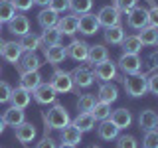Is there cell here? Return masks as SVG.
Wrapping results in <instances>:
<instances>
[{
  "mask_svg": "<svg viewBox=\"0 0 158 148\" xmlns=\"http://www.w3.org/2000/svg\"><path fill=\"white\" fill-rule=\"evenodd\" d=\"M42 117H44V130H46V134L49 130H61L65 125L71 122L67 109L63 105H59V103H53V107L49 111H46Z\"/></svg>",
  "mask_w": 158,
  "mask_h": 148,
  "instance_id": "obj_1",
  "label": "cell"
},
{
  "mask_svg": "<svg viewBox=\"0 0 158 148\" xmlns=\"http://www.w3.org/2000/svg\"><path fill=\"white\" fill-rule=\"evenodd\" d=\"M123 85H125V91L127 95L131 97H144L146 91H148V81H146V75L144 73H132V75H125L123 79Z\"/></svg>",
  "mask_w": 158,
  "mask_h": 148,
  "instance_id": "obj_2",
  "label": "cell"
},
{
  "mask_svg": "<svg viewBox=\"0 0 158 148\" xmlns=\"http://www.w3.org/2000/svg\"><path fill=\"white\" fill-rule=\"evenodd\" d=\"M95 81H101V83H111L113 79L118 75V69H117V63L111 61V59H105V61L97 63L95 65Z\"/></svg>",
  "mask_w": 158,
  "mask_h": 148,
  "instance_id": "obj_3",
  "label": "cell"
},
{
  "mask_svg": "<svg viewBox=\"0 0 158 148\" xmlns=\"http://www.w3.org/2000/svg\"><path fill=\"white\" fill-rule=\"evenodd\" d=\"M49 83H52L53 89H56L57 95L59 93H69V91H73V87H75L73 85V79H71V73L61 71V69H56V71H53Z\"/></svg>",
  "mask_w": 158,
  "mask_h": 148,
  "instance_id": "obj_4",
  "label": "cell"
},
{
  "mask_svg": "<svg viewBox=\"0 0 158 148\" xmlns=\"http://www.w3.org/2000/svg\"><path fill=\"white\" fill-rule=\"evenodd\" d=\"M142 67V61L136 53H123L117 61V69H121L125 75H132V73H138Z\"/></svg>",
  "mask_w": 158,
  "mask_h": 148,
  "instance_id": "obj_5",
  "label": "cell"
},
{
  "mask_svg": "<svg viewBox=\"0 0 158 148\" xmlns=\"http://www.w3.org/2000/svg\"><path fill=\"white\" fill-rule=\"evenodd\" d=\"M34 99H36V103H40V105H53L57 99V93L56 89L52 87V83H40V85L34 89Z\"/></svg>",
  "mask_w": 158,
  "mask_h": 148,
  "instance_id": "obj_6",
  "label": "cell"
},
{
  "mask_svg": "<svg viewBox=\"0 0 158 148\" xmlns=\"http://www.w3.org/2000/svg\"><path fill=\"white\" fill-rule=\"evenodd\" d=\"M121 12L113 6H103L101 10H99L97 14V20H99V26L103 28H111V26H117V24H121Z\"/></svg>",
  "mask_w": 158,
  "mask_h": 148,
  "instance_id": "obj_7",
  "label": "cell"
},
{
  "mask_svg": "<svg viewBox=\"0 0 158 148\" xmlns=\"http://www.w3.org/2000/svg\"><path fill=\"white\" fill-rule=\"evenodd\" d=\"M127 24L132 30H142L148 26V10L142 6H135L131 12H127Z\"/></svg>",
  "mask_w": 158,
  "mask_h": 148,
  "instance_id": "obj_8",
  "label": "cell"
},
{
  "mask_svg": "<svg viewBox=\"0 0 158 148\" xmlns=\"http://www.w3.org/2000/svg\"><path fill=\"white\" fill-rule=\"evenodd\" d=\"M40 67H42V59L38 57L36 51L22 53L20 61L16 63V69H18L20 75H22V73H28V71H40Z\"/></svg>",
  "mask_w": 158,
  "mask_h": 148,
  "instance_id": "obj_9",
  "label": "cell"
},
{
  "mask_svg": "<svg viewBox=\"0 0 158 148\" xmlns=\"http://www.w3.org/2000/svg\"><path fill=\"white\" fill-rule=\"evenodd\" d=\"M67 57H71L73 61H87L89 56V43L83 39H71V43L65 47Z\"/></svg>",
  "mask_w": 158,
  "mask_h": 148,
  "instance_id": "obj_10",
  "label": "cell"
},
{
  "mask_svg": "<svg viewBox=\"0 0 158 148\" xmlns=\"http://www.w3.org/2000/svg\"><path fill=\"white\" fill-rule=\"evenodd\" d=\"M71 79H73V85L77 89H87L93 85V81H95V75H93L91 69H87L85 65L81 67H75L71 71Z\"/></svg>",
  "mask_w": 158,
  "mask_h": 148,
  "instance_id": "obj_11",
  "label": "cell"
},
{
  "mask_svg": "<svg viewBox=\"0 0 158 148\" xmlns=\"http://www.w3.org/2000/svg\"><path fill=\"white\" fill-rule=\"evenodd\" d=\"M99 20L95 14H91V12H87V14H81L79 16V28H77V32H81L83 36H95V34L99 32Z\"/></svg>",
  "mask_w": 158,
  "mask_h": 148,
  "instance_id": "obj_12",
  "label": "cell"
},
{
  "mask_svg": "<svg viewBox=\"0 0 158 148\" xmlns=\"http://www.w3.org/2000/svg\"><path fill=\"white\" fill-rule=\"evenodd\" d=\"M8 32L14 34V36H18V38L26 36L30 32V20L24 16V14H16V16L8 22Z\"/></svg>",
  "mask_w": 158,
  "mask_h": 148,
  "instance_id": "obj_13",
  "label": "cell"
},
{
  "mask_svg": "<svg viewBox=\"0 0 158 148\" xmlns=\"http://www.w3.org/2000/svg\"><path fill=\"white\" fill-rule=\"evenodd\" d=\"M79 28V16L77 14H67L57 20V30L61 32V36H73Z\"/></svg>",
  "mask_w": 158,
  "mask_h": 148,
  "instance_id": "obj_14",
  "label": "cell"
},
{
  "mask_svg": "<svg viewBox=\"0 0 158 148\" xmlns=\"http://www.w3.org/2000/svg\"><path fill=\"white\" fill-rule=\"evenodd\" d=\"M14 134H16V138L22 142V144H30V142L36 138L38 130H36V126H34L32 122H26V121H24L22 125H18L16 128H14Z\"/></svg>",
  "mask_w": 158,
  "mask_h": 148,
  "instance_id": "obj_15",
  "label": "cell"
},
{
  "mask_svg": "<svg viewBox=\"0 0 158 148\" xmlns=\"http://www.w3.org/2000/svg\"><path fill=\"white\" fill-rule=\"evenodd\" d=\"M2 118H4V122H6V126L16 128L18 125H22V122L26 121V113H24V109H18V107L10 105L6 111H4Z\"/></svg>",
  "mask_w": 158,
  "mask_h": 148,
  "instance_id": "obj_16",
  "label": "cell"
},
{
  "mask_svg": "<svg viewBox=\"0 0 158 148\" xmlns=\"http://www.w3.org/2000/svg\"><path fill=\"white\" fill-rule=\"evenodd\" d=\"M44 57H46L48 63H52V65H57V63H61L63 59L67 57V53H65V47H63L61 43H56V46L44 47Z\"/></svg>",
  "mask_w": 158,
  "mask_h": 148,
  "instance_id": "obj_17",
  "label": "cell"
},
{
  "mask_svg": "<svg viewBox=\"0 0 158 148\" xmlns=\"http://www.w3.org/2000/svg\"><path fill=\"white\" fill-rule=\"evenodd\" d=\"M138 126L142 130H154L158 128V113L152 111V109H144L138 115Z\"/></svg>",
  "mask_w": 158,
  "mask_h": 148,
  "instance_id": "obj_18",
  "label": "cell"
},
{
  "mask_svg": "<svg viewBox=\"0 0 158 148\" xmlns=\"http://www.w3.org/2000/svg\"><path fill=\"white\" fill-rule=\"evenodd\" d=\"M59 132H61V142H65V144H73V146H77L79 142H81V138H83V132L79 130V128L73 125V122L65 125Z\"/></svg>",
  "mask_w": 158,
  "mask_h": 148,
  "instance_id": "obj_19",
  "label": "cell"
},
{
  "mask_svg": "<svg viewBox=\"0 0 158 148\" xmlns=\"http://www.w3.org/2000/svg\"><path fill=\"white\" fill-rule=\"evenodd\" d=\"M22 47H20V43L18 42H6L4 43V47H2V56L4 59H6L8 63H12V65H16V63L20 61V57H22Z\"/></svg>",
  "mask_w": 158,
  "mask_h": 148,
  "instance_id": "obj_20",
  "label": "cell"
},
{
  "mask_svg": "<svg viewBox=\"0 0 158 148\" xmlns=\"http://www.w3.org/2000/svg\"><path fill=\"white\" fill-rule=\"evenodd\" d=\"M111 122L115 125L118 130H123V128H128L132 122V115L128 109H117V111H111Z\"/></svg>",
  "mask_w": 158,
  "mask_h": 148,
  "instance_id": "obj_21",
  "label": "cell"
},
{
  "mask_svg": "<svg viewBox=\"0 0 158 148\" xmlns=\"http://www.w3.org/2000/svg\"><path fill=\"white\" fill-rule=\"evenodd\" d=\"M30 99H32V93L18 85L16 89H12V95H10V101H8V103H12V107L26 109V107L30 105Z\"/></svg>",
  "mask_w": 158,
  "mask_h": 148,
  "instance_id": "obj_22",
  "label": "cell"
},
{
  "mask_svg": "<svg viewBox=\"0 0 158 148\" xmlns=\"http://www.w3.org/2000/svg\"><path fill=\"white\" fill-rule=\"evenodd\" d=\"M97 136L101 140H115L118 136V128L111 122V118H105V121H99L97 126Z\"/></svg>",
  "mask_w": 158,
  "mask_h": 148,
  "instance_id": "obj_23",
  "label": "cell"
},
{
  "mask_svg": "<svg viewBox=\"0 0 158 148\" xmlns=\"http://www.w3.org/2000/svg\"><path fill=\"white\" fill-rule=\"evenodd\" d=\"M57 12H53L52 8H42L38 12V24L42 26V30H48V28H53V26H57Z\"/></svg>",
  "mask_w": 158,
  "mask_h": 148,
  "instance_id": "obj_24",
  "label": "cell"
},
{
  "mask_svg": "<svg viewBox=\"0 0 158 148\" xmlns=\"http://www.w3.org/2000/svg\"><path fill=\"white\" fill-rule=\"evenodd\" d=\"M40 83H42V73L40 71H28V73H22V75H20V87H24L30 93H32Z\"/></svg>",
  "mask_w": 158,
  "mask_h": 148,
  "instance_id": "obj_25",
  "label": "cell"
},
{
  "mask_svg": "<svg viewBox=\"0 0 158 148\" xmlns=\"http://www.w3.org/2000/svg\"><path fill=\"white\" fill-rule=\"evenodd\" d=\"M105 42L111 43V46H121V42L125 39V28L121 26V24H117V26H111V28H105Z\"/></svg>",
  "mask_w": 158,
  "mask_h": 148,
  "instance_id": "obj_26",
  "label": "cell"
},
{
  "mask_svg": "<svg viewBox=\"0 0 158 148\" xmlns=\"http://www.w3.org/2000/svg\"><path fill=\"white\" fill-rule=\"evenodd\" d=\"M109 59V49L103 46V43H95V46H89V56H87V61L97 65V63Z\"/></svg>",
  "mask_w": 158,
  "mask_h": 148,
  "instance_id": "obj_27",
  "label": "cell"
},
{
  "mask_svg": "<svg viewBox=\"0 0 158 148\" xmlns=\"http://www.w3.org/2000/svg\"><path fill=\"white\" fill-rule=\"evenodd\" d=\"M59 39H61V32L57 30V26L44 30L42 36H40V43H42V49H44V47H49V46H56V43H59Z\"/></svg>",
  "mask_w": 158,
  "mask_h": 148,
  "instance_id": "obj_28",
  "label": "cell"
},
{
  "mask_svg": "<svg viewBox=\"0 0 158 148\" xmlns=\"http://www.w3.org/2000/svg\"><path fill=\"white\" fill-rule=\"evenodd\" d=\"M97 99L99 101H105V103H115L118 99V89L113 85V83H103V85L99 87Z\"/></svg>",
  "mask_w": 158,
  "mask_h": 148,
  "instance_id": "obj_29",
  "label": "cell"
},
{
  "mask_svg": "<svg viewBox=\"0 0 158 148\" xmlns=\"http://www.w3.org/2000/svg\"><path fill=\"white\" fill-rule=\"evenodd\" d=\"M73 125H75L81 132H89L95 128V117L91 113H79V115L73 118Z\"/></svg>",
  "mask_w": 158,
  "mask_h": 148,
  "instance_id": "obj_30",
  "label": "cell"
},
{
  "mask_svg": "<svg viewBox=\"0 0 158 148\" xmlns=\"http://www.w3.org/2000/svg\"><path fill=\"white\" fill-rule=\"evenodd\" d=\"M18 43H20V47H22L24 53L36 51L38 47H42V43H40V36H36V34H32V32H28L26 36H22Z\"/></svg>",
  "mask_w": 158,
  "mask_h": 148,
  "instance_id": "obj_31",
  "label": "cell"
},
{
  "mask_svg": "<svg viewBox=\"0 0 158 148\" xmlns=\"http://www.w3.org/2000/svg\"><path fill=\"white\" fill-rule=\"evenodd\" d=\"M123 53H140L142 51V42L138 39V36H125V39L121 42Z\"/></svg>",
  "mask_w": 158,
  "mask_h": 148,
  "instance_id": "obj_32",
  "label": "cell"
},
{
  "mask_svg": "<svg viewBox=\"0 0 158 148\" xmlns=\"http://www.w3.org/2000/svg\"><path fill=\"white\" fill-rule=\"evenodd\" d=\"M136 36L142 42V46H156V42H158V28L144 26L140 32L136 34Z\"/></svg>",
  "mask_w": 158,
  "mask_h": 148,
  "instance_id": "obj_33",
  "label": "cell"
},
{
  "mask_svg": "<svg viewBox=\"0 0 158 148\" xmlns=\"http://www.w3.org/2000/svg\"><path fill=\"white\" fill-rule=\"evenodd\" d=\"M91 115L95 117V121H105V118H109L111 117V103H105V101H99L97 99Z\"/></svg>",
  "mask_w": 158,
  "mask_h": 148,
  "instance_id": "obj_34",
  "label": "cell"
},
{
  "mask_svg": "<svg viewBox=\"0 0 158 148\" xmlns=\"http://www.w3.org/2000/svg\"><path fill=\"white\" fill-rule=\"evenodd\" d=\"M14 16H16V8H14V4L10 2V0H0V22H10Z\"/></svg>",
  "mask_w": 158,
  "mask_h": 148,
  "instance_id": "obj_35",
  "label": "cell"
},
{
  "mask_svg": "<svg viewBox=\"0 0 158 148\" xmlns=\"http://www.w3.org/2000/svg\"><path fill=\"white\" fill-rule=\"evenodd\" d=\"M93 8V0H69V10L73 14H87Z\"/></svg>",
  "mask_w": 158,
  "mask_h": 148,
  "instance_id": "obj_36",
  "label": "cell"
},
{
  "mask_svg": "<svg viewBox=\"0 0 158 148\" xmlns=\"http://www.w3.org/2000/svg\"><path fill=\"white\" fill-rule=\"evenodd\" d=\"M95 103H97L95 95H91V93H85V95H81V97H79V101H77L79 113H91L93 107H95Z\"/></svg>",
  "mask_w": 158,
  "mask_h": 148,
  "instance_id": "obj_37",
  "label": "cell"
},
{
  "mask_svg": "<svg viewBox=\"0 0 158 148\" xmlns=\"http://www.w3.org/2000/svg\"><path fill=\"white\" fill-rule=\"evenodd\" d=\"M142 148H158V128H154V130H144Z\"/></svg>",
  "mask_w": 158,
  "mask_h": 148,
  "instance_id": "obj_38",
  "label": "cell"
},
{
  "mask_svg": "<svg viewBox=\"0 0 158 148\" xmlns=\"http://www.w3.org/2000/svg\"><path fill=\"white\" fill-rule=\"evenodd\" d=\"M115 140H117V148H138V142L132 134H121Z\"/></svg>",
  "mask_w": 158,
  "mask_h": 148,
  "instance_id": "obj_39",
  "label": "cell"
},
{
  "mask_svg": "<svg viewBox=\"0 0 158 148\" xmlns=\"http://www.w3.org/2000/svg\"><path fill=\"white\" fill-rule=\"evenodd\" d=\"M136 2L138 0H113V6H115L121 14H127L136 6Z\"/></svg>",
  "mask_w": 158,
  "mask_h": 148,
  "instance_id": "obj_40",
  "label": "cell"
},
{
  "mask_svg": "<svg viewBox=\"0 0 158 148\" xmlns=\"http://www.w3.org/2000/svg\"><path fill=\"white\" fill-rule=\"evenodd\" d=\"M48 8H52L53 12H65V10H69V0H49Z\"/></svg>",
  "mask_w": 158,
  "mask_h": 148,
  "instance_id": "obj_41",
  "label": "cell"
},
{
  "mask_svg": "<svg viewBox=\"0 0 158 148\" xmlns=\"http://www.w3.org/2000/svg\"><path fill=\"white\" fill-rule=\"evenodd\" d=\"M10 95H12V87L8 85L6 81H0V105L10 101Z\"/></svg>",
  "mask_w": 158,
  "mask_h": 148,
  "instance_id": "obj_42",
  "label": "cell"
},
{
  "mask_svg": "<svg viewBox=\"0 0 158 148\" xmlns=\"http://www.w3.org/2000/svg\"><path fill=\"white\" fill-rule=\"evenodd\" d=\"M14 4V8L20 10V12H28L30 8L34 6V0H10Z\"/></svg>",
  "mask_w": 158,
  "mask_h": 148,
  "instance_id": "obj_43",
  "label": "cell"
},
{
  "mask_svg": "<svg viewBox=\"0 0 158 148\" xmlns=\"http://www.w3.org/2000/svg\"><path fill=\"white\" fill-rule=\"evenodd\" d=\"M148 26L158 28V6L152 4V8L148 10Z\"/></svg>",
  "mask_w": 158,
  "mask_h": 148,
  "instance_id": "obj_44",
  "label": "cell"
},
{
  "mask_svg": "<svg viewBox=\"0 0 158 148\" xmlns=\"http://www.w3.org/2000/svg\"><path fill=\"white\" fill-rule=\"evenodd\" d=\"M146 81H148V91L158 95V71H154L150 77H146Z\"/></svg>",
  "mask_w": 158,
  "mask_h": 148,
  "instance_id": "obj_45",
  "label": "cell"
},
{
  "mask_svg": "<svg viewBox=\"0 0 158 148\" xmlns=\"http://www.w3.org/2000/svg\"><path fill=\"white\" fill-rule=\"evenodd\" d=\"M36 148H57V144H56V140H53V138H49V136L46 134V136H44L42 140L36 144Z\"/></svg>",
  "mask_w": 158,
  "mask_h": 148,
  "instance_id": "obj_46",
  "label": "cell"
},
{
  "mask_svg": "<svg viewBox=\"0 0 158 148\" xmlns=\"http://www.w3.org/2000/svg\"><path fill=\"white\" fill-rule=\"evenodd\" d=\"M148 61H152V63H150V65H152V69H154V67H158V53H152V56L148 57Z\"/></svg>",
  "mask_w": 158,
  "mask_h": 148,
  "instance_id": "obj_47",
  "label": "cell"
},
{
  "mask_svg": "<svg viewBox=\"0 0 158 148\" xmlns=\"http://www.w3.org/2000/svg\"><path fill=\"white\" fill-rule=\"evenodd\" d=\"M34 4H38V6H42V8H46L48 4H49V0H34Z\"/></svg>",
  "mask_w": 158,
  "mask_h": 148,
  "instance_id": "obj_48",
  "label": "cell"
},
{
  "mask_svg": "<svg viewBox=\"0 0 158 148\" xmlns=\"http://www.w3.org/2000/svg\"><path fill=\"white\" fill-rule=\"evenodd\" d=\"M4 128H6V122H4V118L0 117V134H2V132H4Z\"/></svg>",
  "mask_w": 158,
  "mask_h": 148,
  "instance_id": "obj_49",
  "label": "cell"
},
{
  "mask_svg": "<svg viewBox=\"0 0 158 148\" xmlns=\"http://www.w3.org/2000/svg\"><path fill=\"white\" fill-rule=\"evenodd\" d=\"M57 148H75V146H73V144H65V142H61V144H59Z\"/></svg>",
  "mask_w": 158,
  "mask_h": 148,
  "instance_id": "obj_50",
  "label": "cell"
},
{
  "mask_svg": "<svg viewBox=\"0 0 158 148\" xmlns=\"http://www.w3.org/2000/svg\"><path fill=\"white\" fill-rule=\"evenodd\" d=\"M4 43H6V42H4V39L0 38V53H2V47H4Z\"/></svg>",
  "mask_w": 158,
  "mask_h": 148,
  "instance_id": "obj_51",
  "label": "cell"
},
{
  "mask_svg": "<svg viewBox=\"0 0 158 148\" xmlns=\"http://www.w3.org/2000/svg\"><path fill=\"white\" fill-rule=\"evenodd\" d=\"M87 148H101V146H97V144H93V146H87Z\"/></svg>",
  "mask_w": 158,
  "mask_h": 148,
  "instance_id": "obj_52",
  "label": "cell"
},
{
  "mask_svg": "<svg viewBox=\"0 0 158 148\" xmlns=\"http://www.w3.org/2000/svg\"><path fill=\"white\" fill-rule=\"evenodd\" d=\"M0 32H2V22H0Z\"/></svg>",
  "mask_w": 158,
  "mask_h": 148,
  "instance_id": "obj_53",
  "label": "cell"
},
{
  "mask_svg": "<svg viewBox=\"0 0 158 148\" xmlns=\"http://www.w3.org/2000/svg\"><path fill=\"white\" fill-rule=\"evenodd\" d=\"M0 73H2V67H0Z\"/></svg>",
  "mask_w": 158,
  "mask_h": 148,
  "instance_id": "obj_54",
  "label": "cell"
},
{
  "mask_svg": "<svg viewBox=\"0 0 158 148\" xmlns=\"http://www.w3.org/2000/svg\"><path fill=\"white\" fill-rule=\"evenodd\" d=\"M156 46H158V42H156Z\"/></svg>",
  "mask_w": 158,
  "mask_h": 148,
  "instance_id": "obj_55",
  "label": "cell"
}]
</instances>
